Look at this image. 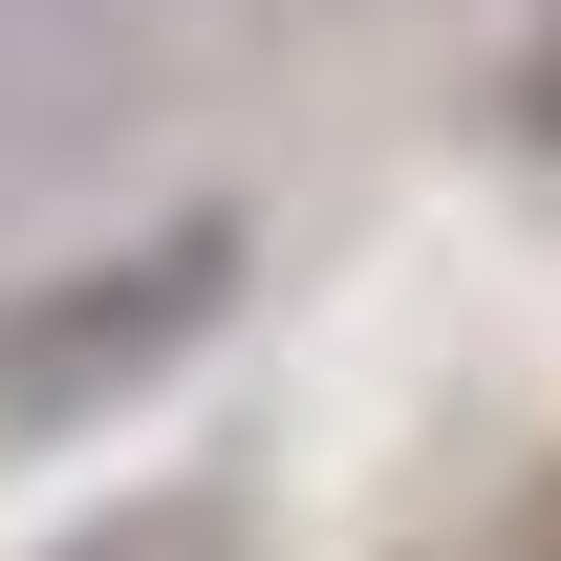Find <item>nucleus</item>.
<instances>
[{"instance_id": "1", "label": "nucleus", "mask_w": 561, "mask_h": 561, "mask_svg": "<svg viewBox=\"0 0 561 561\" xmlns=\"http://www.w3.org/2000/svg\"><path fill=\"white\" fill-rule=\"evenodd\" d=\"M216 302H238V216H173L130 260L44 280V302H0V432H66V411H130L151 367L216 346Z\"/></svg>"}, {"instance_id": "2", "label": "nucleus", "mask_w": 561, "mask_h": 561, "mask_svg": "<svg viewBox=\"0 0 561 561\" xmlns=\"http://www.w3.org/2000/svg\"><path fill=\"white\" fill-rule=\"evenodd\" d=\"M518 130L561 151V0H540V44H518Z\"/></svg>"}]
</instances>
